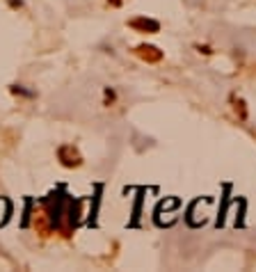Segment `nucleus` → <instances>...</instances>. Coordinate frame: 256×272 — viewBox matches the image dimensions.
I'll use <instances>...</instances> for the list:
<instances>
[{
    "mask_svg": "<svg viewBox=\"0 0 256 272\" xmlns=\"http://www.w3.org/2000/svg\"><path fill=\"white\" fill-rule=\"evenodd\" d=\"M137 53L142 55L144 60H151V62H156V60H160L163 55H160V51L158 48H153V46H140L137 48Z\"/></svg>",
    "mask_w": 256,
    "mask_h": 272,
    "instance_id": "2",
    "label": "nucleus"
},
{
    "mask_svg": "<svg viewBox=\"0 0 256 272\" xmlns=\"http://www.w3.org/2000/svg\"><path fill=\"white\" fill-rule=\"evenodd\" d=\"M60 158H62V163H64L67 167H73V165H78V163H80V156H78V153L69 156V146H62V149H60Z\"/></svg>",
    "mask_w": 256,
    "mask_h": 272,
    "instance_id": "3",
    "label": "nucleus"
},
{
    "mask_svg": "<svg viewBox=\"0 0 256 272\" xmlns=\"http://www.w3.org/2000/svg\"><path fill=\"white\" fill-rule=\"evenodd\" d=\"M130 28L142 30V32H158L160 30V23L158 21H151V18H135V21H130Z\"/></svg>",
    "mask_w": 256,
    "mask_h": 272,
    "instance_id": "1",
    "label": "nucleus"
}]
</instances>
